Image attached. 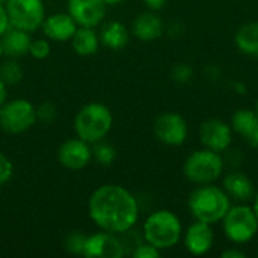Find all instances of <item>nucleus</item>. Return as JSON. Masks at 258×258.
<instances>
[{"mask_svg":"<svg viewBox=\"0 0 258 258\" xmlns=\"http://www.w3.org/2000/svg\"><path fill=\"white\" fill-rule=\"evenodd\" d=\"M91 221L103 231L127 233L139 219V206L132 192L119 184H103L88 203Z\"/></svg>","mask_w":258,"mask_h":258,"instance_id":"nucleus-1","label":"nucleus"},{"mask_svg":"<svg viewBox=\"0 0 258 258\" xmlns=\"http://www.w3.org/2000/svg\"><path fill=\"white\" fill-rule=\"evenodd\" d=\"M230 207L231 203L227 192L212 183L198 184L189 197V210L192 216L197 221L207 222L210 225L221 222Z\"/></svg>","mask_w":258,"mask_h":258,"instance_id":"nucleus-2","label":"nucleus"},{"mask_svg":"<svg viewBox=\"0 0 258 258\" xmlns=\"http://www.w3.org/2000/svg\"><path fill=\"white\" fill-rule=\"evenodd\" d=\"M183 236V225L178 216L169 210H157L144 222V239L160 251L175 246Z\"/></svg>","mask_w":258,"mask_h":258,"instance_id":"nucleus-3","label":"nucleus"},{"mask_svg":"<svg viewBox=\"0 0 258 258\" xmlns=\"http://www.w3.org/2000/svg\"><path fill=\"white\" fill-rule=\"evenodd\" d=\"M113 116L107 106L101 103H88L83 106L74 119V128L77 138L88 144L103 141L112 130Z\"/></svg>","mask_w":258,"mask_h":258,"instance_id":"nucleus-4","label":"nucleus"},{"mask_svg":"<svg viewBox=\"0 0 258 258\" xmlns=\"http://www.w3.org/2000/svg\"><path fill=\"white\" fill-rule=\"evenodd\" d=\"M224 159L221 153L204 148L194 151L183 165L184 177L194 184H209L216 181L224 171Z\"/></svg>","mask_w":258,"mask_h":258,"instance_id":"nucleus-5","label":"nucleus"},{"mask_svg":"<svg viewBox=\"0 0 258 258\" xmlns=\"http://www.w3.org/2000/svg\"><path fill=\"white\" fill-rule=\"evenodd\" d=\"M224 233L233 243H248L258 233V218L246 203H240L228 209L224 216Z\"/></svg>","mask_w":258,"mask_h":258,"instance_id":"nucleus-6","label":"nucleus"},{"mask_svg":"<svg viewBox=\"0 0 258 258\" xmlns=\"http://www.w3.org/2000/svg\"><path fill=\"white\" fill-rule=\"evenodd\" d=\"M36 121V107L29 100L17 98L12 101H5L0 107V127L11 135L27 132Z\"/></svg>","mask_w":258,"mask_h":258,"instance_id":"nucleus-7","label":"nucleus"},{"mask_svg":"<svg viewBox=\"0 0 258 258\" xmlns=\"http://www.w3.org/2000/svg\"><path fill=\"white\" fill-rule=\"evenodd\" d=\"M5 8L11 26L29 33L39 29L45 18L42 0H8Z\"/></svg>","mask_w":258,"mask_h":258,"instance_id":"nucleus-8","label":"nucleus"},{"mask_svg":"<svg viewBox=\"0 0 258 258\" xmlns=\"http://www.w3.org/2000/svg\"><path fill=\"white\" fill-rule=\"evenodd\" d=\"M153 130L156 138L162 144L169 147H178L187 138V122L181 115L175 112H166L159 115L154 121Z\"/></svg>","mask_w":258,"mask_h":258,"instance_id":"nucleus-9","label":"nucleus"},{"mask_svg":"<svg viewBox=\"0 0 258 258\" xmlns=\"http://www.w3.org/2000/svg\"><path fill=\"white\" fill-rule=\"evenodd\" d=\"M233 133L234 132L230 124L218 118H210L206 119L200 127V141L204 148L224 153L233 142Z\"/></svg>","mask_w":258,"mask_h":258,"instance_id":"nucleus-10","label":"nucleus"},{"mask_svg":"<svg viewBox=\"0 0 258 258\" xmlns=\"http://www.w3.org/2000/svg\"><path fill=\"white\" fill-rule=\"evenodd\" d=\"M82 255L86 258H121L124 248L113 233L101 230L100 233L86 236Z\"/></svg>","mask_w":258,"mask_h":258,"instance_id":"nucleus-11","label":"nucleus"},{"mask_svg":"<svg viewBox=\"0 0 258 258\" xmlns=\"http://www.w3.org/2000/svg\"><path fill=\"white\" fill-rule=\"evenodd\" d=\"M107 12L103 0H68V14L77 26L97 27L101 24Z\"/></svg>","mask_w":258,"mask_h":258,"instance_id":"nucleus-12","label":"nucleus"},{"mask_svg":"<svg viewBox=\"0 0 258 258\" xmlns=\"http://www.w3.org/2000/svg\"><path fill=\"white\" fill-rule=\"evenodd\" d=\"M57 160L67 169L79 171L89 165L92 160V148L80 138L65 141L57 150Z\"/></svg>","mask_w":258,"mask_h":258,"instance_id":"nucleus-13","label":"nucleus"},{"mask_svg":"<svg viewBox=\"0 0 258 258\" xmlns=\"http://www.w3.org/2000/svg\"><path fill=\"white\" fill-rule=\"evenodd\" d=\"M215 243V233L210 224L195 221L184 233L186 249L192 255H206Z\"/></svg>","mask_w":258,"mask_h":258,"instance_id":"nucleus-14","label":"nucleus"},{"mask_svg":"<svg viewBox=\"0 0 258 258\" xmlns=\"http://www.w3.org/2000/svg\"><path fill=\"white\" fill-rule=\"evenodd\" d=\"M41 27H42L44 35L48 39L65 42L73 38V35L79 26L76 24V21L71 18V15L68 12L67 14L57 12V14H51V15L45 17Z\"/></svg>","mask_w":258,"mask_h":258,"instance_id":"nucleus-15","label":"nucleus"},{"mask_svg":"<svg viewBox=\"0 0 258 258\" xmlns=\"http://www.w3.org/2000/svg\"><path fill=\"white\" fill-rule=\"evenodd\" d=\"M227 195L237 203H248L254 198L255 189L252 180L240 171H233L225 175L224 187Z\"/></svg>","mask_w":258,"mask_h":258,"instance_id":"nucleus-16","label":"nucleus"},{"mask_svg":"<svg viewBox=\"0 0 258 258\" xmlns=\"http://www.w3.org/2000/svg\"><path fill=\"white\" fill-rule=\"evenodd\" d=\"M133 35L145 42L159 39L163 35V21L153 11L139 14L133 21Z\"/></svg>","mask_w":258,"mask_h":258,"instance_id":"nucleus-17","label":"nucleus"},{"mask_svg":"<svg viewBox=\"0 0 258 258\" xmlns=\"http://www.w3.org/2000/svg\"><path fill=\"white\" fill-rule=\"evenodd\" d=\"M2 47H3V54L15 59V57H21L24 54H29V48H30V33L24 32L21 29L17 27H9L2 36Z\"/></svg>","mask_w":258,"mask_h":258,"instance_id":"nucleus-18","label":"nucleus"},{"mask_svg":"<svg viewBox=\"0 0 258 258\" xmlns=\"http://www.w3.org/2000/svg\"><path fill=\"white\" fill-rule=\"evenodd\" d=\"M70 41L73 44V50L79 56H92L100 47V36L94 30V27L79 26Z\"/></svg>","mask_w":258,"mask_h":258,"instance_id":"nucleus-19","label":"nucleus"},{"mask_svg":"<svg viewBox=\"0 0 258 258\" xmlns=\"http://www.w3.org/2000/svg\"><path fill=\"white\" fill-rule=\"evenodd\" d=\"M130 33L127 27L119 21H109L100 32V42L112 50L124 48L128 42Z\"/></svg>","mask_w":258,"mask_h":258,"instance_id":"nucleus-20","label":"nucleus"},{"mask_svg":"<svg viewBox=\"0 0 258 258\" xmlns=\"http://www.w3.org/2000/svg\"><path fill=\"white\" fill-rule=\"evenodd\" d=\"M237 48L252 57H258V21H251L237 30L234 36Z\"/></svg>","mask_w":258,"mask_h":258,"instance_id":"nucleus-21","label":"nucleus"},{"mask_svg":"<svg viewBox=\"0 0 258 258\" xmlns=\"http://www.w3.org/2000/svg\"><path fill=\"white\" fill-rule=\"evenodd\" d=\"M231 128L246 141H249L258 125V115L255 110L249 109H239L231 116Z\"/></svg>","mask_w":258,"mask_h":258,"instance_id":"nucleus-22","label":"nucleus"},{"mask_svg":"<svg viewBox=\"0 0 258 258\" xmlns=\"http://www.w3.org/2000/svg\"><path fill=\"white\" fill-rule=\"evenodd\" d=\"M23 79V68L15 60H6L0 65V80L8 85H17Z\"/></svg>","mask_w":258,"mask_h":258,"instance_id":"nucleus-23","label":"nucleus"},{"mask_svg":"<svg viewBox=\"0 0 258 258\" xmlns=\"http://www.w3.org/2000/svg\"><path fill=\"white\" fill-rule=\"evenodd\" d=\"M92 157L100 165L109 166L116 159V150L110 144H104L100 141V142H95V147L92 148Z\"/></svg>","mask_w":258,"mask_h":258,"instance_id":"nucleus-24","label":"nucleus"},{"mask_svg":"<svg viewBox=\"0 0 258 258\" xmlns=\"http://www.w3.org/2000/svg\"><path fill=\"white\" fill-rule=\"evenodd\" d=\"M51 51V47H50V42L47 39H35L30 42V48H29V54L35 59H45L48 57Z\"/></svg>","mask_w":258,"mask_h":258,"instance_id":"nucleus-25","label":"nucleus"},{"mask_svg":"<svg viewBox=\"0 0 258 258\" xmlns=\"http://www.w3.org/2000/svg\"><path fill=\"white\" fill-rule=\"evenodd\" d=\"M194 76V70L187 63H178L172 68V79L178 83H187Z\"/></svg>","mask_w":258,"mask_h":258,"instance_id":"nucleus-26","label":"nucleus"},{"mask_svg":"<svg viewBox=\"0 0 258 258\" xmlns=\"http://www.w3.org/2000/svg\"><path fill=\"white\" fill-rule=\"evenodd\" d=\"M86 236H83L82 233H71L65 242L67 251L73 252V254H80L82 255V249H83V243H85Z\"/></svg>","mask_w":258,"mask_h":258,"instance_id":"nucleus-27","label":"nucleus"},{"mask_svg":"<svg viewBox=\"0 0 258 258\" xmlns=\"http://www.w3.org/2000/svg\"><path fill=\"white\" fill-rule=\"evenodd\" d=\"M36 116L39 121L42 122H51L56 118V106L51 101H45L42 103L38 109H36Z\"/></svg>","mask_w":258,"mask_h":258,"instance_id":"nucleus-28","label":"nucleus"},{"mask_svg":"<svg viewBox=\"0 0 258 258\" xmlns=\"http://www.w3.org/2000/svg\"><path fill=\"white\" fill-rule=\"evenodd\" d=\"M133 257L135 258H159L160 257V249H157L156 246L150 245L148 242L139 245L135 251H133Z\"/></svg>","mask_w":258,"mask_h":258,"instance_id":"nucleus-29","label":"nucleus"},{"mask_svg":"<svg viewBox=\"0 0 258 258\" xmlns=\"http://www.w3.org/2000/svg\"><path fill=\"white\" fill-rule=\"evenodd\" d=\"M12 174H14V165H12V162L5 154H0V184L8 183L11 180Z\"/></svg>","mask_w":258,"mask_h":258,"instance_id":"nucleus-30","label":"nucleus"},{"mask_svg":"<svg viewBox=\"0 0 258 258\" xmlns=\"http://www.w3.org/2000/svg\"><path fill=\"white\" fill-rule=\"evenodd\" d=\"M11 27V23H9V17H8V12H6V8L3 5H0V36Z\"/></svg>","mask_w":258,"mask_h":258,"instance_id":"nucleus-31","label":"nucleus"},{"mask_svg":"<svg viewBox=\"0 0 258 258\" xmlns=\"http://www.w3.org/2000/svg\"><path fill=\"white\" fill-rule=\"evenodd\" d=\"M144 2H145L147 8H148L150 11L156 12V11H160V9H163L168 0H144Z\"/></svg>","mask_w":258,"mask_h":258,"instance_id":"nucleus-32","label":"nucleus"},{"mask_svg":"<svg viewBox=\"0 0 258 258\" xmlns=\"http://www.w3.org/2000/svg\"><path fill=\"white\" fill-rule=\"evenodd\" d=\"M222 258H245V254L237 249H228L222 252Z\"/></svg>","mask_w":258,"mask_h":258,"instance_id":"nucleus-33","label":"nucleus"},{"mask_svg":"<svg viewBox=\"0 0 258 258\" xmlns=\"http://www.w3.org/2000/svg\"><path fill=\"white\" fill-rule=\"evenodd\" d=\"M6 98H8V92H6V85L0 80V107L5 104V101H6Z\"/></svg>","mask_w":258,"mask_h":258,"instance_id":"nucleus-34","label":"nucleus"},{"mask_svg":"<svg viewBox=\"0 0 258 258\" xmlns=\"http://www.w3.org/2000/svg\"><path fill=\"white\" fill-rule=\"evenodd\" d=\"M249 142H251L254 147H257L258 148V125L257 128H255V132H254V135H252V138L249 139Z\"/></svg>","mask_w":258,"mask_h":258,"instance_id":"nucleus-35","label":"nucleus"},{"mask_svg":"<svg viewBox=\"0 0 258 258\" xmlns=\"http://www.w3.org/2000/svg\"><path fill=\"white\" fill-rule=\"evenodd\" d=\"M252 209H254V212H255V215H257V218H258V192L254 195V204H252Z\"/></svg>","mask_w":258,"mask_h":258,"instance_id":"nucleus-36","label":"nucleus"},{"mask_svg":"<svg viewBox=\"0 0 258 258\" xmlns=\"http://www.w3.org/2000/svg\"><path fill=\"white\" fill-rule=\"evenodd\" d=\"M107 6H113V5H118V3H121L122 0H103Z\"/></svg>","mask_w":258,"mask_h":258,"instance_id":"nucleus-37","label":"nucleus"},{"mask_svg":"<svg viewBox=\"0 0 258 258\" xmlns=\"http://www.w3.org/2000/svg\"><path fill=\"white\" fill-rule=\"evenodd\" d=\"M3 56V47H2V41H0V57Z\"/></svg>","mask_w":258,"mask_h":258,"instance_id":"nucleus-38","label":"nucleus"},{"mask_svg":"<svg viewBox=\"0 0 258 258\" xmlns=\"http://www.w3.org/2000/svg\"><path fill=\"white\" fill-rule=\"evenodd\" d=\"M255 113L258 115V101H257V104H255Z\"/></svg>","mask_w":258,"mask_h":258,"instance_id":"nucleus-39","label":"nucleus"}]
</instances>
